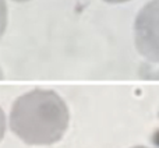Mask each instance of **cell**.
Wrapping results in <instances>:
<instances>
[{"mask_svg": "<svg viewBox=\"0 0 159 148\" xmlns=\"http://www.w3.org/2000/svg\"><path fill=\"white\" fill-rule=\"evenodd\" d=\"M70 122L66 102L52 90L36 88L16 99L10 129L30 146H50L61 140Z\"/></svg>", "mask_w": 159, "mask_h": 148, "instance_id": "1", "label": "cell"}, {"mask_svg": "<svg viewBox=\"0 0 159 148\" xmlns=\"http://www.w3.org/2000/svg\"><path fill=\"white\" fill-rule=\"evenodd\" d=\"M134 41L141 56L159 63V0H151L138 11L134 21Z\"/></svg>", "mask_w": 159, "mask_h": 148, "instance_id": "2", "label": "cell"}, {"mask_svg": "<svg viewBox=\"0 0 159 148\" xmlns=\"http://www.w3.org/2000/svg\"><path fill=\"white\" fill-rule=\"evenodd\" d=\"M106 3H110V4H120V3H126V2H130V0H103Z\"/></svg>", "mask_w": 159, "mask_h": 148, "instance_id": "3", "label": "cell"}, {"mask_svg": "<svg viewBox=\"0 0 159 148\" xmlns=\"http://www.w3.org/2000/svg\"><path fill=\"white\" fill-rule=\"evenodd\" d=\"M154 144L157 147H159V130L154 134Z\"/></svg>", "mask_w": 159, "mask_h": 148, "instance_id": "4", "label": "cell"}, {"mask_svg": "<svg viewBox=\"0 0 159 148\" xmlns=\"http://www.w3.org/2000/svg\"><path fill=\"white\" fill-rule=\"evenodd\" d=\"M133 148H149V147H145V146H137V147H133Z\"/></svg>", "mask_w": 159, "mask_h": 148, "instance_id": "5", "label": "cell"}, {"mask_svg": "<svg viewBox=\"0 0 159 148\" xmlns=\"http://www.w3.org/2000/svg\"><path fill=\"white\" fill-rule=\"evenodd\" d=\"M14 2H21L22 3V2H28V0H14Z\"/></svg>", "mask_w": 159, "mask_h": 148, "instance_id": "6", "label": "cell"}, {"mask_svg": "<svg viewBox=\"0 0 159 148\" xmlns=\"http://www.w3.org/2000/svg\"><path fill=\"white\" fill-rule=\"evenodd\" d=\"M157 78H159V74H158V76H157Z\"/></svg>", "mask_w": 159, "mask_h": 148, "instance_id": "7", "label": "cell"}]
</instances>
